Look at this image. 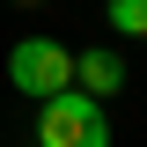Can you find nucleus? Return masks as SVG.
I'll return each mask as SVG.
<instances>
[{
  "mask_svg": "<svg viewBox=\"0 0 147 147\" xmlns=\"http://www.w3.org/2000/svg\"><path fill=\"white\" fill-rule=\"evenodd\" d=\"M7 81H15L22 96H59V88H74V52L59 44V37H22L15 52H7Z\"/></svg>",
  "mask_w": 147,
  "mask_h": 147,
  "instance_id": "f03ea898",
  "label": "nucleus"
},
{
  "mask_svg": "<svg viewBox=\"0 0 147 147\" xmlns=\"http://www.w3.org/2000/svg\"><path fill=\"white\" fill-rule=\"evenodd\" d=\"M37 147H110L103 103H96L88 88H59V96H44V110H37Z\"/></svg>",
  "mask_w": 147,
  "mask_h": 147,
  "instance_id": "f257e3e1",
  "label": "nucleus"
},
{
  "mask_svg": "<svg viewBox=\"0 0 147 147\" xmlns=\"http://www.w3.org/2000/svg\"><path fill=\"white\" fill-rule=\"evenodd\" d=\"M74 81L103 103V96H118V88H125V66H118V52H88V59H74Z\"/></svg>",
  "mask_w": 147,
  "mask_h": 147,
  "instance_id": "7ed1b4c3",
  "label": "nucleus"
},
{
  "mask_svg": "<svg viewBox=\"0 0 147 147\" xmlns=\"http://www.w3.org/2000/svg\"><path fill=\"white\" fill-rule=\"evenodd\" d=\"M22 7H37V0H22Z\"/></svg>",
  "mask_w": 147,
  "mask_h": 147,
  "instance_id": "39448f33",
  "label": "nucleus"
},
{
  "mask_svg": "<svg viewBox=\"0 0 147 147\" xmlns=\"http://www.w3.org/2000/svg\"><path fill=\"white\" fill-rule=\"evenodd\" d=\"M110 30L118 37H147V0H110Z\"/></svg>",
  "mask_w": 147,
  "mask_h": 147,
  "instance_id": "20e7f679",
  "label": "nucleus"
}]
</instances>
